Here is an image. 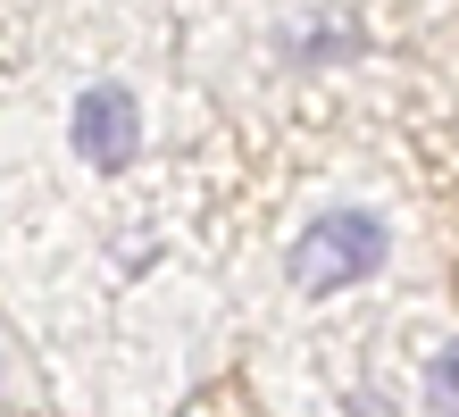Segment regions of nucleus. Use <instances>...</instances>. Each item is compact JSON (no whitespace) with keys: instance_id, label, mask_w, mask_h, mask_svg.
<instances>
[{"instance_id":"1","label":"nucleus","mask_w":459,"mask_h":417,"mask_svg":"<svg viewBox=\"0 0 459 417\" xmlns=\"http://www.w3.org/2000/svg\"><path fill=\"white\" fill-rule=\"evenodd\" d=\"M376 267H385V217H368V209H334L292 242V284L301 292H342Z\"/></svg>"},{"instance_id":"2","label":"nucleus","mask_w":459,"mask_h":417,"mask_svg":"<svg viewBox=\"0 0 459 417\" xmlns=\"http://www.w3.org/2000/svg\"><path fill=\"white\" fill-rule=\"evenodd\" d=\"M134 151H143V109H134V92L126 83H92L75 100V159L92 176H117V167H134Z\"/></svg>"},{"instance_id":"3","label":"nucleus","mask_w":459,"mask_h":417,"mask_svg":"<svg viewBox=\"0 0 459 417\" xmlns=\"http://www.w3.org/2000/svg\"><path fill=\"white\" fill-rule=\"evenodd\" d=\"M426 401H435V417H459V343L435 351V368H426Z\"/></svg>"}]
</instances>
